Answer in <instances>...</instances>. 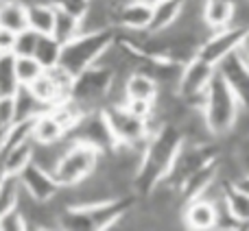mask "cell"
<instances>
[{
	"label": "cell",
	"instance_id": "obj_1",
	"mask_svg": "<svg viewBox=\"0 0 249 231\" xmlns=\"http://www.w3.org/2000/svg\"><path fill=\"white\" fill-rule=\"evenodd\" d=\"M184 146V133L177 122H164L155 131H151L144 148H142V162L138 168L133 188L136 194H149L168 177L177 155Z\"/></svg>",
	"mask_w": 249,
	"mask_h": 231
},
{
	"label": "cell",
	"instance_id": "obj_2",
	"mask_svg": "<svg viewBox=\"0 0 249 231\" xmlns=\"http://www.w3.org/2000/svg\"><path fill=\"white\" fill-rule=\"evenodd\" d=\"M136 207V194H123L107 201L66 205L57 214L59 231H112Z\"/></svg>",
	"mask_w": 249,
	"mask_h": 231
},
{
	"label": "cell",
	"instance_id": "obj_3",
	"mask_svg": "<svg viewBox=\"0 0 249 231\" xmlns=\"http://www.w3.org/2000/svg\"><path fill=\"white\" fill-rule=\"evenodd\" d=\"M199 112H201L203 122H206L212 137H228L236 131V122L243 112V105L238 96L234 94V90L228 85V81L216 72L206 96H203Z\"/></svg>",
	"mask_w": 249,
	"mask_h": 231
},
{
	"label": "cell",
	"instance_id": "obj_4",
	"mask_svg": "<svg viewBox=\"0 0 249 231\" xmlns=\"http://www.w3.org/2000/svg\"><path fill=\"white\" fill-rule=\"evenodd\" d=\"M116 39V29H105V31H81L74 39L64 44L61 48V59L59 66L70 72L72 77H79L86 72L88 68L96 66L101 57L107 52V48Z\"/></svg>",
	"mask_w": 249,
	"mask_h": 231
},
{
	"label": "cell",
	"instance_id": "obj_5",
	"mask_svg": "<svg viewBox=\"0 0 249 231\" xmlns=\"http://www.w3.org/2000/svg\"><path fill=\"white\" fill-rule=\"evenodd\" d=\"M123 81L121 74H116L112 68L103 64H96L92 68H88L86 72H81L79 77H74L72 94L70 99L83 107L88 114L101 112L105 105L112 103V94L116 90V83Z\"/></svg>",
	"mask_w": 249,
	"mask_h": 231
},
{
	"label": "cell",
	"instance_id": "obj_6",
	"mask_svg": "<svg viewBox=\"0 0 249 231\" xmlns=\"http://www.w3.org/2000/svg\"><path fill=\"white\" fill-rule=\"evenodd\" d=\"M101 164H103V153L96 146H90L86 142L68 140V146L64 148L53 172H55L61 188L68 190L83 183L86 179H90L94 172H99Z\"/></svg>",
	"mask_w": 249,
	"mask_h": 231
},
{
	"label": "cell",
	"instance_id": "obj_7",
	"mask_svg": "<svg viewBox=\"0 0 249 231\" xmlns=\"http://www.w3.org/2000/svg\"><path fill=\"white\" fill-rule=\"evenodd\" d=\"M116 146H144L151 135V127L144 118L136 116L124 103H109L103 107Z\"/></svg>",
	"mask_w": 249,
	"mask_h": 231
},
{
	"label": "cell",
	"instance_id": "obj_8",
	"mask_svg": "<svg viewBox=\"0 0 249 231\" xmlns=\"http://www.w3.org/2000/svg\"><path fill=\"white\" fill-rule=\"evenodd\" d=\"M214 74H216V66L201 59L199 55L193 57L190 61H186L181 66L179 77H177V83H175V94L184 103H188L190 107L199 109L212 79H214Z\"/></svg>",
	"mask_w": 249,
	"mask_h": 231
},
{
	"label": "cell",
	"instance_id": "obj_9",
	"mask_svg": "<svg viewBox=\"0 0 249 231\" xmlns=\"http://www.w3.org/2000/svg\"><path fill=\"white\" fill-rule=\"evenodd\" d=\"M216 157H219V150L214 148L212 142H186L184 140V146H181L171 172H168V177L162 183H168L171 188L179 190L195 172L201 170L206 164H210Z\"/></svg>",
	"mask_w": 249,
	"mask_h": 231
},
{
	"label": "cell",
	"instance_id": "obj_10",
	"mask_svg": "<svg viewBox=\"0 0 249 231\" xmlns=\"http://www.w3.org/2000/svg\"><path fill=\"white\" fill-rule=\"evenodd\" d=\"M72 85H74V77L70 72H66L61 66H57V68L44 70L42 77H37L26 87L37 96L39 103H44L48 109H51V107H55V105H59V103H64V100L70 99Z\"/></svg>",
	"mask_w": 249,
	"mask_h": 231
},
{
	"label": "cell",
	"instance_id": "obj_11",
	"mask_svg": "<svg viewBox=\"0 0 249 231\" xmlns=\"http://www.w3.org/2000/svg\"><path fill=\"white\" fill-rule=\"evenodd\" d=\"M184 231H219L221 229V203L210 197L190 198L181 210Z\"/></svg>",
	"mask_w": 249,
	"mask_h": 231
},
{
	"label": "cell",
	"instance_id": "obj_12",
	"mask_svg": "<svg viewBox=\"0 0 249 231\" xmlns=\"http://www.w3.org/2000/svg\"><path fill=\"white\" fill-rule=\"evenodd\" d=\"M20 183L24 194H29L37 203H53V198H57L59 192L64 190L59 185V181H57L55 172L44 168L37 162H31L20 172Z\"/></svg>",
	"mask_w": 249,
	"mask_h": 231
},
{
	"label": "cell",
	"instance_id": "obj_13",
	"mask_svg": "<svg viewBox=\"0 0 249 231\" xmlns=\"http://www.w3.org/2000/svg\"><path fill=\"white\" fill-rule=\"evenodd\" d=\"M68 140L86 142V144H90V146H96L103 155L116 148V140H114L112 129H109L107 120H105V116H103V109L88 114L86 118L77 124V129L68 135Z\"/></svg>",
	"mask_w": 249,
	"mask_h": 231
},
{
	"label": "cell",
	"instance_id": "obj_14",
	"mask_svg": "<svg viewBox=\"0 0 249 231\" xmlns=\"http://www.w3.org/2000/svg\"><path fill=\"white\" fill-rule=\"evenodd\" d=\"M243 33H245V26H238V24L228 26V29H221V31H212V33L201 42L199 57L210 61L212 66H219L225 57H230L232 52L238 50Z\"/></svg>",
	"mask_w": 249,
	"mask_h": 231
},
{
	"label": "cell",
	"instance_id": "obj_15",
	"mask_svg": "<svg viewBox=\"0 0 249 231\" xmlns=\"http://www.w3.org/2000/svg\"><path fill=\"white\" fill-rule=\"evenodd\" d=\"M216 72L228 81V85L234 90V94L238 96L243 109L249 112V61L241 52H232L230 57H225L219 66Z\"/></svg>",
	"mask_w": 249,
	"mask_h": 231
},
{
	"label": "cell",
	"instance_id": "obj_16",
	"mask_svg": "<svg viewBox=\"0 0 249 231\" xmlns=\"http://www.w3.org/2000/svg\"><path fill=\"white\" fill-rule=\"evenodd\" d=\"M153 4L144 0H123L116 11V29L127 33H146L151 29Z\"/></svg>",
	"mask_w": 249,
	"mask_h": 231
},
{
	"label": "cell",
	"instance_id": "obj_17",
	"mask_svg": "<svg viewBox=\"0 0 249 231\" xmlns=\"http://www.w3.org/2000/svg\"><path fill=\"white\" fill-rule=\"evenodd\" d=\"M160 83L153 74L146 70H131L123 79V99L124 100H142V103H155L160 96Z\"/></svg>",
	"mask_w": 249,
	"mask_h": 231
},
{
	"label": "cell",
	"instance_id": "obj_18",
	"mask_svg": "<svg viewBox=\"0 0 249 231\" xmlns=\"http://www.w3.org/2000/svg\"><path fill=\"white\" fill-rule=\"evenodd\" d=\"M221 205L234 225L249 227V192L238 188L234 181H225L221 192Z\"/></svg>",
	"mask_w": 249,
	"mask_h": 231
},
{
	"label": "cell",
	"instance_id": "obj_19",
	"mask_svg": "<svg viewBox=\"0 0 249 231\" xmlns=\"http://www.w3.org/2000/svg\"><path fill=\"white\" fill-rule=\"evenodd\" d=\"M201 20L210 33L234 26V22H236V0H203Z\"/></svg>",
	"mask_w": 249,
	"mask_h": 231
},
{
	"label": "cell",
	"instance_id": "obj_20",
	"mask_svg": "<svg viewBox=\"0 0 249 231\" xmlns=\"http://www.w3.org/2000/svg\"><path fill=\"white\" fill-rule=\"evenodd\" d=\"M64 140H68V133L59 124V120L51 114V109H46L44 114H39L35 118V124H33L35 144H59Z\"/></svg>",
	"mask_w": 249,
	"mask_h": 231
},
{
	"label": "cell",
	"instance_id": "obj_21",
	"mask_svg": "<svg viewBox=\"0 0 249 231\" xmlns=\"http://www.w3.org/2000/svg\"><path fill=\"white\" fill-rule=\"evenodd\" d=\"M26 9H29V29L37 31L39 35H51L55 26L57 4L51 0H33L26 2Z\"/></svg>",
	"mask_w": 249,
	"mask_h": 231
},
{
	"label": "cell",
	"instance_id": "obj_22",
	"mask_svg": "<svg viewBox=\"0 0 249 231\" xmlns=\"http://www.w3.org/2000/svg\"><path fill=\"white\" fill-rule=\"evenodd\" d=\"M184 13V0H158L153 2V17H151L149 33L168 31Z\"/></svg>",
	"mask_w": 249,
	"mask_h": 231
},
{
	"label": "cell",
	"instance_id": "obj_23",
	"mask_svg": "<svg viewBox=\"0 0 249 231\" xmlns=\"http://www.w3.org/2000/svg\"><path fill=\"white\" fill-rule=\"evenodd\" d=\"M0 26L16 35L29 29V9L24 0H0Z\"/></svg>",
	"mask_w": 249,
	"mask_h": 231
},
{
	"label": "cell",
	"instance_id": "obj_24",
	"mask_svg": "<svg viewBox=\"0 0 249 231\" xmlns=\"http://www.w3.org/2000/svg\"><path fill=\"white\" fill-rule=\"evenodd\" d=\"M81 33V16L68 11L64 7H57V16H55V26H53V37L57 42L66 44L70 39H74Z\"/></svg>",
	"mask_w": 249,
	"mask_h": 231
},
{
	"label": "cell",
	"instance_id": "obj_25",
	"mask_svg": "<svg viewBox=\"0 0 249 231\" xmlns=\"http://www.w3.org/2000/svg\"><path fill=\"white\" fill-rule=\"evenodd\" d=\"M22 198L20 175H4L0 177V216L7 212L18 210Z\"/></svg>",
	"mask_w": 249,
	"mask_h": 231
},
{
	"label": "cell",
	"instance_id": "obj_26",
	"mask_svg": "<svg viewBox=\"0 0 249 231\" xmlns=\"http://www.w3.org/2000/svg\"><path fill=\"white\" fill-rule=\"evenodd\" d=\"M16 114H18V120H33L37 118L39 114L46 112V105L39 103L37 96L29 90L26 85H20V90L16 92Z\"/></svg>",
	"mask_w": 249,
	"mask_h": 231
},
{
	"label": "cell",
	"instance_id": "obj_27",
	"mask_svg": "<svg viewBox=\"0 0 249 231\" xmlns=\"http://www.w3.org/2000/svg\"><path fill=\"white\" fill-rule=\"evenodd\" d=\"M61 48H64V44L57 42L53 35H39V42H37V48H35L33 57L42 64L44 70L57 68L59 59H61Z\"/></svg>",
	"mask_w": 249,
	"mask_h": 231
},
{
	"label": "cell",
	"instance_id": "obj_28",
	"mask_svg": "<svg viewBox=\"0 0 249 231\" xmlns=\"http://www.w3.org/2000/svg\"><path fill=\"white\" fill-rule=\"evenodd\" d=\"M20 90V81L16 74V55H0V96H16Z\"/></svg>",
	"mask_w": 249,
	"mask_h": 231
},
{
	"label": "cell",
	"instance_id": "obj_29",
	"mask_svg": "<svg viewBox=\"0 0 249 231\" xmlns=\"http://www.w3.org/2000/svg\"><path fill=\"white\" fill-rule=\"evenodd\" d=\"M44 68L35 57H16V74L20 85H31L37 77H42Z\"/></svg>",
	"mask_w": 249,
	"mask_h": 231
},
{
	"label": "cell",
	"instance_id": "obj_30",
	"mask_svg": "<svg viewBox=\"0 0 249 231\" xmlns=\"http://www.w3.org/2000/svg\"><path fill=\"white\" fill-rule=\"evenodd\" d=\"M39 42V33L33 29H24L22 33L16 35V44H13V55L16 57H33L35 48Z\"/></svg>",
	"mask_w": 249,
	"mask_h": 231
},
{
	"label": "cell",
	"instance_id": "obj_31",
	"mask_svg": "<svg viewBox=\"0 0 249 231\" xmlns=\"http://www.w3.org/2000/svg\"><path fill=\"white\" fill-rule=\"evenodd\" d=\"M232 164L236 166L238 177L241 175H249V135H243L236 142L232 153Z\"/></svg>",
	"mask_w": 249,
	"mask_h": 231
},
{
	"label": "cell",
	"instance_id": "obj_32",
	"mask_svg": "<svg viewBox=\"0 0 249 231\" xmlns=\"http://www.w3.org/2000/svg\"><path fill=\"white\" fill-rule=\"evenodd\" d=\"M0 231H29V223L20 210H13L0 216Z\"/></svg>",
	"mask_w": 249,
	"mask_h": 231
},
{
	"label": "cell",
	"instance_id": "obj_33",
	"mask_svg": "<svg viewBox=\"0 0 249 231\" xmlns=\"http://www.w3.org/2000/svg\"><path fill=\"white\" fill-rule=\"evenodd\" d=\"M16 120V99L13 96H0V129H9Z\"/></svg>",
	"mask_w": 249,
	"mask_h": 231
},
{
	"label": "cell",
	"instance_id": "obj_34",
	"mask_svg": "<svg viewBox=\"0 0 249 231\" xmlns=\"http://www.w3.org/2000/svg\"><path fill=\"white\" fill-rule=\"evenodd\" d=\"M13 44H16V33H11V31L0 26V55L13 52Z\"/></svg>",
	"mask_w": 249,
	"mask_h": 231
},
{
	"label": "cell",
	"instance_id": "obj_35",
	"mask_svg": "<svg viewBox=\"0 0 249 231\" xmlns=\"http://www.w3.org/2000/svg\"><path fill=\"white\" fill-rule=\"evenodd\" d=\"M238 52H241L243 57L249 61V26L245 29V33H243V39H241V46H238Z\"/></svg>",
	"mask_w": 249,
	"mask_h": 231
},
{
	"label": "cell",
	"instance_id": "obj_36",
	"mask_svg": "<svg viewBox=\"0 0 249 231\" xmlns=\"http://www.w3.org/2000/svg\"><path fill=\"white\" fill-rule=\"evenodd\" d=\"M234 183H236L238 188H243L245 192H249V175H241L236 181H234Z\"/></svg>",
	"mask_w": 249,
	"mask_h": 231
},
{
	"label": "cell",
	"instance_id": "obj_37",
	"mask_svg": "<svg viewBox=\"0 0 249 231\" xmlns=\"http://www.w3.org/2000/svg\"><path fill=\"white\" fill-rule=\"evenodd\" d=\"M249 227H234V229H230V231H247Z\"/></svg>",
	"mask_w": 249,
	"mask_h": 231
},
{
	"label": "cell",
	"instance_id": "obj_38",
	"mask_svg": "<svg viewBox=\"0 0 249 231\" xmlns=\"http://www.w3.org/2000/svg\"><path fill=\"white\" fill-rule=\"evenodd\" d=\"M144 2H151V4H153V2H158V0H144Z\"/></svg>",
	"mask_w": 249,
	"mask_h": 231
},
{
	"label": "cell",
	"instance_id": "obj_39",
	"mask_svg": "<svg viewBox=\"0 0 249 231\" xmlns=\"http://www.w3.org/2000/svg\"><path fill=\"white\" fill-rule=\"evenodd\" d=\"M247 231H249V229H247Z\"/></svg>",
	"mask_w": 249,
	"mask_h": 231
}]
</instances>
